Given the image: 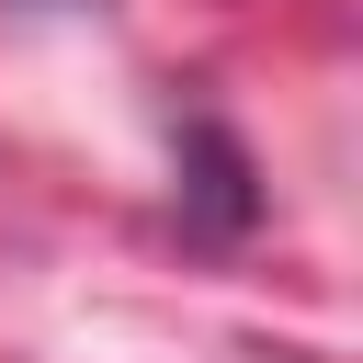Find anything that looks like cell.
Wrapping results in <instances>:
<instances>
[]
</instances>
